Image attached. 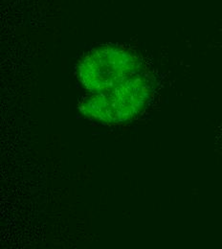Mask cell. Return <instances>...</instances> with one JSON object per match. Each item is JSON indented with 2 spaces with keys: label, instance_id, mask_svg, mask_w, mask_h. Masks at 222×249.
<instances>
[{
  "label": "cell",
  "instance_id": "1",
  "mask_svg": "<svg viewBox=\"0 0 222 249\" xmlns=\"http://www.w3.org/2000/svg\"><path fill=\"white\" fill-rule=\"evenodd\" d=\"M141 73L137 58L126 49L114 46L97 48L79 66L80 80L92 93L113 89Z\"/></svg>",
  "mask_w": 222,
  "mask_h": 249
},
{
  "label": "cell",
  "instance_id": "2",
  "mask_svg": "<svg viewBox=\"0 0 222 249\" xmlns=\"http://www.w3.org/2000/svg\"><path fill=\"white\" fill-rule=\"evenodd\" d=\"M148 96V84L141 73L113 89L85 99L80 108L99 121L120 123L136 115L145 106Z\"/></svg>",
  "mask_w": 222,
  "mask_h": 249
}]
</instances>
